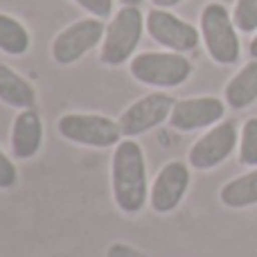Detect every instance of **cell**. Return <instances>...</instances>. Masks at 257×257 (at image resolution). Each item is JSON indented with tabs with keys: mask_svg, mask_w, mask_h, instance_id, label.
I'll return each instance as SVG.
<instances>
[{
	"mask_svg": "<svg viewBox=\"0 0 257 257\" xmlns=\"http://www.w3.org/2000/svg\"><path fill=\"white\" fill-rule=\"evenodd\" d=\"M226 115V102L219 97L205 95V97H187L176 99L167 124L178 133H194L201 128H212Z\"/></svg>",
	"mask_w": 257,
	"mask_h": 257,
	"instance_id": "obj_11",
	"label": "cell"
},
{
	"mask_svg": "<svg viewBox=\"0 0 257 257\" xmlns=\"http://www.w3.org/2000/svg\"><path fill=\"white\" fill-rule=\"evenodd\" d=\"M192 61L183 52H140L131 59L128 72L136 81L151 88H176L192 77Z\"/></svg>",
	"mask_w": 257,
	"mask_h": 257,
	"instance_id": "obj_2",
	"label": "cell"
},
{
	"mask_svg": "<svg viewBox=\"0 0 257 257\" xmlns=\"http://www.w3.org/2000/svg\"><path fill=\"white\" fill-rule=\"evenodd\" d=\"M122 5H126V7H138V5L142 3V0H120Z\"/></svg>",
	"mask_w": 257,
	"mask_h": 257,
	"instance_id": "obj_23",
	"label": "cell"
},
{
	"mask_svg": "<svg viewBox=\"0 0 257 257\" xmlns=\"http://www.w3.org/2000/svg\"><path fill=\"white\" fill-rule=\"evenodd\" d=\"M18 185V169L14 160L0 149V190H12Z\"/></svg>",
	"mask_w": 257,
	"mask_h": 257,
	"instance_id": "obj_19",
	"label": "cell"
},
{
	"mask_svg": "<svg viewBox=\"0 0 257 257\" xmlns=\"http://www.w3.org/2000/svg\"><path fill=\"white\" fill-rule=\"evenodd\" d=\"M201 39L210 59L219 66H232L239 61L241 45L232 14L221 3H210L201 12Z\"/></svg>",
	"mask_w": 257,
	"mask_h": 257,
	"instance_id": "obj_4",
	"label": "cell"
},
{
	"mask_svg": "<svg viewBox=\"0 0 257 257\" xmlns=\"http://www.w3.org/2000/svg\"><path fill=\"white\" fill-rule=\"evenodd\" d=\"M219 199H221V203L226 208H232V210L257 205V167L232 178V181H228L219 190Z\"/></svg>",
	"mask_w": 257,
	"mask_h": 257,
	"instance_id": "obj_15",
	"label": "cell"
},
{
	"mask_svg": "<svg viewBox=\"0 0 257 257\" xmlns=\"http://www.w3.org/2000/svg\"><path fill=\"white\" fill-rule=\"evenodd\" d=\"M145 21L151 39L163 48L172 50V52H190L201 41V30H196L192 23L183 21L167 9L154 7L147 14Z\"/></svg>",
	"mask_w": 257,
	"mask_h": 257,
	"instance_id": "obj_10",
	"label": "cell"
},
{
	"mask_svg": "<svg viewBox=\"0 0 257 257\" xmlns=\"http://www.w3.org/2000/svg\"><path fill=\"white\" fill-rule=\"evenodd\" d=\"M239 163L257 167V117H248L239 131Z\"/></svg>",
	"mask_w": 257,
	"mask_h": 257,
	"instance_id": "obj_17",
	"label": "cell"
},
{
	"mask_svg": "<svg viewBox=\"0 0 257 257\" xmlns=\"http://www.w3.org/2000/svg\"><path fill=\"white\" fill-rule=\"evenodd\" d=\"M0 102L18 111L34 108L36 104L34 86L5 63H0Z\"/></svg>",
	"mask_w": 257,
	"mask_h": 257,
	"instance_id": "obj_13",
	"label": "cell"
},
{
	"mask_svg": "<svg viewBox=\"0 0 257 257\" xmlns=\"http://www.w3.org/2000/svg\"><path fill=\"white\" fill-rule=\"evenodd\" d=\"M248 52H250V57H253V59H257V34L253 36V41H250Z\"/></svg>",
	"mask_w": 257,
	"mask_h": 257,
	"instance_id": "obj_22",
	"label": "cell"
},
{
	"mask_svg": "<svg viewBox=\"0 0 257 257\" xmlns=\"http://www.w3.org/2000/svg\"><path fill=\"white\" fill-rule=\"evenodd\" d=\"M57 131L63 140L90 149H111L122 142L120 122L99 113H63L57 120Z\"/></svg>",
	"mask_w": 257,
	"mask_h": 257,
	"instance_id": "obj_3",
	"label": "cell"
},
{
	"mask_svg": "<svg viewBox=\"0 0 257 257\" xmlns=\"http://www.w3.org/2000/svg\"><path fill=\"white\" fill-rule=\"evenodd\" d=\"M81 9H86L88 14H93L95 18H108L113 12V0H75Z\"/></svg>",
	"mask_w": 257,
	"mask_h": 257,
	"instance_id": "obj_20",
	"label": "cell"
},
{
	"mask_svg": "<svg viewBox=\"0 0 257 257\" xmlns=\"http://www.w3.org/2000/svg\"><path fill=\"white\" fill-rule=\"evenodd\" d=\"M232 21H235L239 32H250L257 30V0H237L235 9H232Z\"/></svg>",
	"mask_w": 257,
	"mask_h": 257,
	"instance_id": "obj_18",
	"label": "cell"
},
{
	"mask_svg": "<svg viewBox=\"0 0 257 257\" xmlns=\"http://www.w3.org/2000/svg\"><path fill=\"white\" fill-rule=\"evenodd\" d=\"M30 32L25 30L18 18L9 16V14L0 12V52L12 54V57H21L30 50Z\"/></svg>",
	"mask_w": 257,
	"mask_h": 257,
	"instance_id": "obj_16",
	"label": "cell"
},
{
	"mask_svg": "<svg viewBox=\"0 0 257 257\" xmlns=\"http://www.w3.org/2000/svg\"><path fill=\"white\" fill-rule=\"evenodd\" d=\"M106 27L102 18H81L68 25L52 41V59L59 66H72L104 41Z\"/></svg>",
	"mask_w": 257,
	"mask_h": 257,
	"instance_id": "obj_6",
	"label": "cell"
},
{
	"mask_svg": "<svg viewBox=\"0 0 257 257\" xmlns=\"http://www.w3.org/2000/svg\"><path fill=\"white\" fill-rule=\"evenodd\" d=\"M223 95H226V104L235 111L248 108L253 102H257V59L248 61L228 81Z\"/></svg>",
	"mask_w": 257,
	"mask_h": 257,
	"instance_id": "obj_14",
	"label": "cell"
},
{
	"mask_svg": "<svg viewBox=\"0 0 257 257\" xmlns=\"http://www.w3.org/2000/svg\"><path fill=\"white\" fill-rule=\"evenodd\" d=\"M183 0H151V5L158 9H169V7H176V5H181Z\"/></svg>",
	"mask_w": 257,
	"mask_h": 257,
	"instance_id": "obj_21",
	"label": "cell"
},
{
	"mask_svg": "<svg viewBox=\"0 0 257 257\" xmlns=\"http://www.w3.org/2000/svg\"><path fill=\"white\" fill-rule=\"evenodd\" d=\"M111 192L117 210L124 214L142 212L149 203V181H147V160L140 142L124 138L113 147L111 156Z\"/></svg>",
	"mask_w": 257,
	"mask_h": 257,
	"instance_id": "obj_1",
	"label": "cell"
},
{
	"mask_svg": "<svg viewBox=\"0 0 257 257\" xmlns=\"http://www.w3.org/2000/svg\"><path fill=\"white\" fill-rule=\"evenodd\" d=\"M237 145H239V131H237L235 122H219L190 147L187 163L199 172H208V169H214L221 163H226L232 151L237 149Z\"/></svg>",
	"mask_w": 257,
	"mask_h": 257,
	"instance_id": "obj_7",
	"label": "cell"
},
{
	"mask_svg": "<svg viewBox=\"0 0 257 257\" xmlns=\"http://www.w3.org/2000/svg\"><path fill=\"white\" fill-rule=\"evenodd\" d=\"M145 16H142L140 7H122L111 23L106 25V34L102 41V50H99V61L104 66H122L128 59H133L138 45H140L142 32L147 30Z\"/></svg>",
	"mask_w": 257,
	"mask_h": 257,
	"instance_id": "obj_5",
	"label": "cell"
},
{
	"mask_svg": "<svg viewBox=\"0 0 257 257\" xmlns=\"http://www.w3.org/2000/svg\"><path fill=\"white\" fill-rule=\"evenodd\" d=\"M12 156L16 160H32L43 147V120L34 108H25L14 117L12 136Z\"/></svg>",
	"mask_w": 257,
	"mask_h": 257,
	"instance_id": "obj_12",
	"label": "cell"
},
{
	"mask_svg": "<svg viewBox=\"0 0 257 257\" xmlns=\"http://www.w3.org/2000/svg\"><path fill=\"white\" fill-rule=\"evenodd\" d=\"M192 181L190 163L185 160H169L156 174L149 185V205L156 214H169L183 203L187 187Z\"/></svg>",
	"mask_w": 257,
	"mask_h": 257,
	"instance_id": "obj_9",
	"label": "cell"
},
{
	"mask_svg": "<svg viewBox=\"0 0 257 257\" xmlns=\"http://www.w3.org/2000/svg\"><path fill=\"white\" fill-rule=\"evenodd\" d=\"M174 104H176V99L172 95L163 93V90H156V93H149L145 97L131 102L122 111L120 120H117L122 128V136L138 138L142 133H149L154 128H158L160 124H165L169 120Z\"/></svg>",
	"mask_w": 257,
	"mask_h": 257,
	"instance_id": "obj_8",
	"label": "cell"
}]
</instances>
